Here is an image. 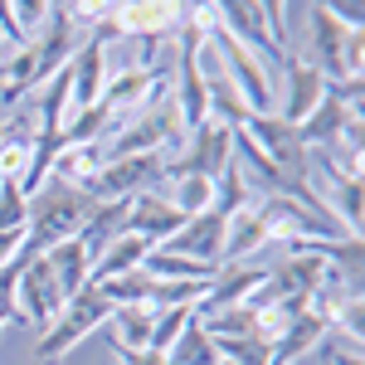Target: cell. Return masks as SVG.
<instances>
[{
    "label": "cell",
    "instance_id": "obj_27",
    "mask_svg": "<svg viewBox=\"0 0 365 365\" xmlns=\"http://www.w3.org/2000/svg\"><path fill=\"white\" fill-rule=\"evenodd\" d=\"M29 215V200L15 180H0V229H25Z\"/></svg>",
    "mask_w": 365,
    "mask_h": 365
},
{
    "label": "cell",
    "instance_id": "obj_6",
    "mask_svg": "<svg viewBox=\"0 0 365 365\" xmlns=\"http://www.w3.org/2000/svg\"><path fill=\"white\" fill-rule=\"evenodd\" d=\"M166 185V151H141V156H117L98 170L83 185V195L93 205H108V200H132Z\"/></svg>",
    "mask_w": 365,
    "mask_h": 365
},
{
    "label": "cell",
    "instance_id": "obj_23",
    "mask_svg": "<svg viewBox=\"0 0 365 365\" xmlns=\"http://www.w3.org/2000/svg\"><path fill=\"white\" fill-rule=\"evenodd\" d=\"M170 365H220V351H215V341L205 336V327H200V317L180 331V341L166 351Z\"/></svg>",
    "mask_w": 365,
    "mask_h": 365
},
{
    "label": "cell",
    "instance_id": "obj_2",
    "mask_svg": "<svg viewBox=\"0 0 365 365\" xmlns=\"http://www.w3.org/2000/svg\"><path fill=\"white\" fill-rule=\"evenodd\" d=\"M98 205L78 190V185H63V180H44L34 195H29V215H25V234L39 249H54L63 239H73L88 225Z\"/></svg>",
    "mask_w": 365,
    "mask_h": 365
},
{
    "label": "cell",
    "instance_id": "obj_24",
    "mask_svg": "<svg viewBox=\"0 0 365 365\" xmlns=\"http://www.w3.org/2000/svg\"><path fill=\"white\" fill-rule=\"evenodd\" d=\"M151 287H156V278L146 273V268H132V273H122V278H108L98 282V292L113 302V307H146V297H151Z\"/></svg>",
    "mask_w": 365,
    "mask_h": 365
},
{
    "label": "cell",
    "instance_id": "obj_31",
    "mask_svg": "<svg viewBox=\"0 0 365 365\" xmlns=\"http://www.w3.org/2000/svg\"><path fill=\"white\" fill-rule=\"evenodd\" d=\"M10 322H15V312H0V331H5V327H10Z\"/></svg>",
    "mask_w": 365,
    "mask_h": 365
},
{
    "label": "cell",
    "instance_id": "obj_9",
    "mask_svg": "<svg viewBox=\"0 0 365 365\" xmlns=\"http://www.w3.org/2000/svg\"><path fill=\"white\" fill-rule=\"evenodd\" d=\"M263 282H268L263 263H220L215 282L205 287V297L195 302V317H215V312H229V307H239V302H249Z\"/></svg>",
    "mask_w": 365,
    "mask_h": 365
},
{
    "label": "cell",
    "instance_id": "obj_1",
    "mask_svg": "<svg viewBox=\"0 0 365 365\" xmlns=\"http://www.w3.org/2000/svg\"><path fill=\"white\" fill-rule=\"evenodd\" d=\"M78 44H83V29L73 20V10L49 5V20L39 25V34L10 58V68H0V103H20L29 88H44L68 58L78 54Z\"/></svg>",
    "mask_w": 365,
    "mask_h": 365
},
{
    "label": "cell",
    "instance_id": "obj_7",
    "mask_svg": "<svg viewBox=\"0 0 365 365\" xmlns=\"http://www.w3.org/2000/svg\"><path fill=\"white\" fill-rule=\"evenodd\" d=\"M229 161H234V132H229L225 122L205 117L195 132L180 141V151H175V156H166V185H170V180H185V175L215 180Z\"/></svg>",
    "mask_w": 365,
    "mask_h": 365
},
{
    "label": "cell",
    "instance_id": "obj_18",
    "mask_svg": "<svg viewBox=\"0 0 365 365\" xmlns=\"http://www.w3.org/2000/svg\"><path fill=\"white\" fill-rule=\"evenodd\" d=\"M146 253H151V244H146V239H137V234H122V239H113V244L103 249V258L88 268V287H98V282L122 278V273L141 268V263H146Z\"/></svg>",
    "mask_w": 365,
    "mask_h": 365
},
{
    "label": "cell",
    "instance_id": "obj_14",
    "mask_svg": "<svg viewBox=\"0 0 365 365\" xmlns=\"http://www.w3.org/2000/svg\"><path fill=\"white\" fill-rule=\"evenodd\" d=\"M185 225V215L170 205L161 190H146V195H132V205H127V234H137V239H146L151 249H161L175 229Z\"/></svg>",
    "mask_w": 365,
    "mask_h": 365
},
{
    "label": "cell",
    "instance_id": "obj_19",
    "mask_svg": "<svg viewBox=\"0 0 365 365\" xmlns=\"http://www.w3.org/2000/svg\"><path fill=\"white\" fill-rule=\"evenodd\" d=\"M44 258H49V268H54L63 302H68L73 292H83V287H88V268H93V258H88V249L78 244V239H63V244H54V249H44Z\"/></svg>",
    "mask_w": 365,
    "mask_h": 365
},
{
    "label": "cell",
    "instance_id": "obj_29",
    "mask_svg": "<svg viewBox=\"0 0 365 365\" xmlns=\"http://www.w3.org/2000/svg\"><path fill=\"white\" fill-rule=\"evenodd\" d=\"M10 20H15V29H20V39L29 44V29H39L44 20H49V5H39V0H29V5H10Z\"/></svg>",
    "mask_w": 365,
    "mask_h": 365
},
{
    "label": "cell",
    "instance_id": "obj_28",
    "mask_svg": "<svg viewBox=\"0 0 365 365\" xmlns=\"http://www.w3.org/2000/svg\"><path fill=\"white\" fill-rule=\"evenodd\" d=\"M317 351H322V365H361V346L346 341V336H336V331L322 341Z\"/></svg>",
    "mask_w": 365,
    "mask_h": 365
},
{
    "label": "cell",
    "instance_id": "obj_11",
    "mask_svg": "<svg viewBox=\"0 0 365 365\" xmlns=\"http://www.w3.org/2000/svg\"><path fill=\"white\" fill-rule=\"evenodd\" d=\"M351 127H365L361 122V108H346L341 98H331V93H322V103L307 113V122H297V137H302V146L307 151H331Z\"/></svg>",
    "mask_w": 365,
    "mask_h": 365
},
{
    "label": "cell",
    "instance_id": "obj_21",
    "mask_svg": "<svg viewBox=\"0 0 365 365\" xmlns=\"http://www.w3.org/2000/svg\"><path fill=\"white\" fill-rule=\"evenodd\" d=\"M103 166H108L103 146H58L54 166H49V180H63V185H78L83 190Z\"/></svg>",
    "mask_w": 365,
    "mask_h": 365
},
{
    "label": "cell",
    "instance_id": "obj_32",
    "mask_svg": "<svg viewBox=\"0 0 365 365\" xmlns=\"http://www.w3.org/2000/svg\"><path fill=\"white\" fill-rule=\"evenodd\" d=\"M0 44H5V34H0Z\"/></svg>",
    "mask_w": 365,
    "mask_h": 365
},
{
    "label": "cell",
    "instance_id": "obj_10",
    "mask_svg": "<svg viewBox=\"0 0 365 365\" xmlns=\"http://www.w3.org/2000/svg\"><path fill=\"white\" fill-rule=\"evenodd\" d=\"M225 229H229V220H220L215 210H205V215H190V220L175 229L161 249L180 253V258H195V263H210V268H220V258H225Z\"/></svg>",
    "mask_w": 365,
    "mask_h": 365
},
{
    "label": "cell",
    "instance_id": "obj_26",
    "mask_svg": "<svg viewBox=\"0 0 365 365\" xmlns=\"http://www.w3.org/2000/svg\"><path fill=\"white\" fill-rule=\"evenodd\" d=\"M170 205L190 220V215H205L210 210V180H200V175H185V180H170Z\"/></svg>",
    "mask_w": 365,
    "mask_h": 365
},
{
    "label": "cell",
    "instance_id": "obj_22",
    "mask_svg": "<svg viewBox=\"0 0 365 365\" xmlns=\"http://www.w3.org/2000/svg\"><path fill=\"white\" fill-rule=\"evenodd\" d=\"M151 322H156V312L151 307H117L108 317V346H127V351H146V341H151Z\"/></svg>",
    "mask_w": 365,
    "mask_h": 365
},
{
    "label": "cell",
    "instance_id": "obj_8",
    "mask_svg": "<svg viewBox=\"0 0 365 365\" xmlns=\"http://www.w3.org/2000/svg\"><path fill=\"white\" fill-rule=\"evenodd\" d=\"M58 312H63V292H58V278H54V268H49V258L39 253V258L25 263V273L15 282V317H25L29 327L44 336L54 327Z\"/></svg>",
    "mask_w": 365,
    "mask_h": 365
},
{
    "label": "cell",
    "instance_id": "obj_4",
    "mask_svg": "<svg viewBox=\"0 0 365 365\" xmlns=\"http://www.w3.org/2000/svg\"><path fill=\"white\" fill-rule=\"evenodd\" d=\"M113 302L98 292V287H83V292H73L68 302H63V312L54 317V327L39 336V346H34V356L39 361H63L78 341H88L93 331H103L108 327V317H113Z\"/></svg>",
    "mask_w": 365,
    "mask_h": 365
},
{
    "label": "cell",
    "instance_id": "obj_15",
    "mask_svg": "<svg viewBox=\"0 0 365 365\" xmlns=\"http://www.w3.org/2000/svg\"><path fill=\"white\" fill-rule=\"evenodd\" d=\"M215 20H220V29H229L244 49H253L263 63H282V49L268 39L263 5H215Z\"/></svg>",
    "mask_w": 365,
    "mask_h": 365
},
{
    "label": "cell",
    "instance_id": "obj_5",
    "mask_svg": "<svg viewBox=\"0 0 365 365\" xmlns=\"http://www.w3.org/2000/svg\"><path fill=\"white\" fill-rule=\"evenodd\" d=\"M205 44L215 49L220 68H225L229 78H234V88L244 93L249 113H273V68L253 54V49H244V44H239L229 29H220V20L205 29Z\"/></svg>",
    "mask_w": 365,
    "mask_h": 365
},
{
    "label": "cell",
    "instance_id": "obj_33",
    "mask_svg": "<svg viewBox=\"0 0 365 365\" xmlns=\"http://www.w3.org/2000/svg\"><path fill=\"white\" fill-rule=\"evenodd\" d=\"M220 365H229V361H220Z\"/></svg>",
    "mask_w": 365,
    "mask_h": 365
},
{
    "label": "cell",
    "instance_id": "obj_3",
    "mask_svg": "<svg viewBox=\"0 0 365 365\" xmlns=\"http://www.w3.org/2000/svg\"><path fill=\"white\" fill-rule=\"evenodd\" d=\"M302 15H307L312 25V63H317V73L327 78V83H356L365 68V29H346L331 20V10L327 5H302Z\"/></svg>",
    "mask_w": 365,
    "mask_h": 365
},
{
    "label": "cell",
    "instance_id": "obj_30",
    "mask_svg": "<svg viewBox=\"0 0 365 365\" xmlns=\"http://www.w3.org/2000/svg\"><path fill=\"white\" fill-rule=\"evenodd\" d=\"M25 244V229H0V268L15 258V249Z\"/></svg>",
    "mask_w": 365,
    "mask_h": 365
},
{
    "label": "cell",
    "instance_id": "obj_20",
    "mask_svg": "<svg viewBox=\"0 0 365 365\" xmlns=\"http://www.w3.org/2000/svg\"><path fill=\"white\" fill-rule=\"evenodd\" d=\"M331 336L312 312H302V317H292V327L282 331V341L273 346V356H268V365H292V361H302V356H312L322 341Z\"/></svg>",
    "mask_w": 365,
    "mask_h": 365
},
{
    "label": "cell",
    "instance_id": "obj_12",
    "mask_svg": "<svg viewBox=\"0 0 365 365\" xmlns=\"http://www.w3.org/2000/svg\"><path fill=\"white\" fill-rule=\"evenodd\" d=\"M113 29H117V39H175L180 5H156V0L113 5Z\"/></svg>",
    "mask_w": 365,
    "mask_h": 365
},
{
    "label": "cell",
    "instance_id": "obj_13",
    "mask_svg": "<svg viewBox=\"0 0 365 365\" xmlns=\"http://www.w3.org/2000/svg\"><path fill=\"white\" fill-rule=\"evenodd\" d=\"M282 78H287V98H282V122L287 127H297V122H307V113L322 103V93H327V78L317 73V63L307 54H287L282 58Z\"/></svg>",
    "mask_w": 365,
    "mask_h": 365
},
{
    "label": "cell",
    "instance_id": "obj_17",
    "mask_svg": "<svg viewBox=\"0 0 365 365\" xmlns=\"http://www.w3.org/2000/svg\"><path fill=\"white\" fill-rule=\"evenodd\" d=\"M268 244V220H263V210H258V200H253L249 210H239L225 229V258L220 263H244L249 253H258Z\"/></svg>",
    "mask_w": 365,
    "mask_h": 365
},
{
    "label": "cell",
    "instance_id": "obj_25",
    "mask_svg": "<svg viewBox=\"0 0 365 365\" xmlns=\"http://www.w3.org/2000/svg\"><path fill=\"white\" fill-rule=\"evenodd\" d=\"M215 341V351H220V361L229 365H268V346L263 341H253V336H210Z\"/></svg>",
    "mask_w": 365,
    "mask_h": 365
},
{
    "label": "cell",
    "instance_id": "obj_16",
    "mask_svg": "<svg viewBox=\"0 0 365 365\" xmlns=\"http://www.w3.org/2000/svg\"><path fill=\"white\" fill-rule=\"evenodd\" d=\"M127 205H132V200H108V205H98V210L88 215V225L73 234V239L88 249V258H93V263L103 258V249H108L113 239H122V234H127Z\"/></svg>",
    "mask_w": 365,
    "mask_h": 365
}]
</instances>
